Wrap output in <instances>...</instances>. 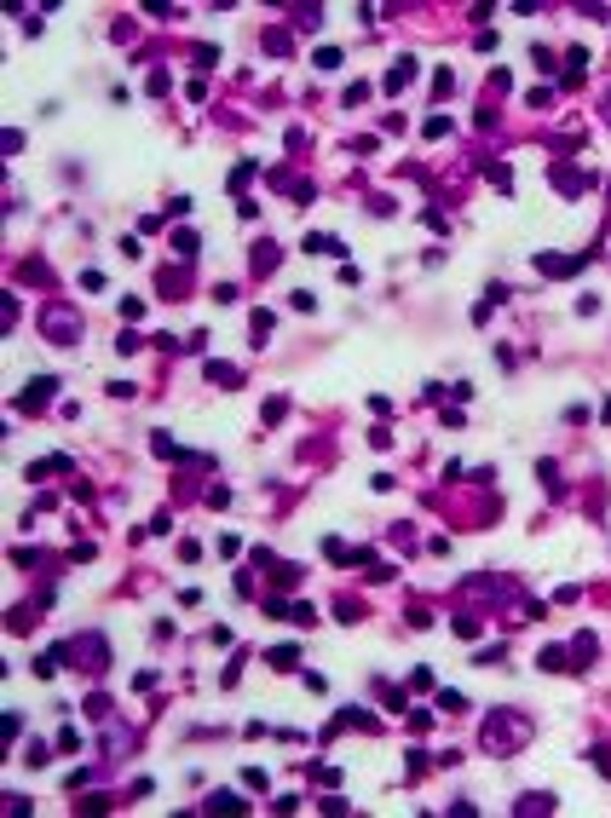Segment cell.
Masks as SVG:
<instances>
[{
  "label": "cell",
  "instance_id": "9c48e42d",
  "mask_svg": "<svg viewBox=\"0 0 611 818\" xmlns=\"http://www.w3.org/2000/svg\"><path fill=\"white\" fill-rule=\"evenodd\" d=\"M277 266V242H254V277H271Z\"/></svg>",
  "mask_w": 611,
  "mask_h": 818
},
{
  "label": "cell",
  "instance_id": "ffe728a7",
  "mask_svg": "<svg viewBox=\"0 0 611 818\" xmlns=\"http://www.w3.org/2000/svg\"><path fill=\"white\" fill-rule=\"evenodd\" d=\"M173 248H179V254H197L202 237H197V231H173Z\"/></svg>",
  "mask_w": 611,
  "mask_h": 818
},
{
  "label": "cell",
  "instance_id": "d6986e66",
  "mask_svg": "<svg viewBox=\"0 0 611 818\" xmlns=\"http://www.w3.org/2000/svg\"><path fill=\"white\" fill-rule=\"evenodd\" d=\"M381 703H387V709H392V715H404V703H410V697H404V692H398V686H381Z\"/></svg>",
  "mask_w": 611,
  "mask_h": 818
},
{
  "label": "cell",
  "instance_id": "6da1fadb",
  "mask_svg": "<svg viewBox=\"0 0 611 818\" xmlns=\"http://www.w3.org/2000/svg\"><path fill=\"white\" fill-rule=\"evenodd\" d=\"M525 732H530V721H525L519 709H496V715H485V749H490V755H508V749H519Z\"/></svg>",
  "mask_w": 611,
  "mask_h": 818
},
{
  "label": "cell",
  "instance_id": "5b68a950",
  "mask_svg": "<svg viewBox=\"0 0 611 818\" xmlns=\"http://www.w3.org/2000/svg\"><path fill=\"white\" fill-rule=\"evenodd\" d=\"M46 335L52 340H81V317L75 312H46Z\"/></svg>",
  "mask_w": 611,
  "mask_h": 818
},
{
  "label": "cell",
  "instance_id": "7c38bea8",
  "mask_svg": "<svg viewBox=\"0 0 611 818\" xmlns=\"http://www.w3.org/2000/svg\"><path fill=\"white\" fill-rule=\"evenodd\" d=\"M513 812H554V795H519Z\"/></svg>",
  "mask_w": 611,
  "mask_h": 818
},
{
  "label": "cell",
  "instance_id": "484cf974",
  "mask_svg": "<svg viewBox=\"0 0 611 818\" xmlns=\"http://www.w3.org/2000/svg\"><path fill=\"white\" fill-rule=\"evenodd\" d=\"M144 92H150V98H162V92H168V70H150V87H144Z\"/></svg>",
  "mask_w": 611,
  "mask_h": 818
},
{
  "label": "cell",
  "instance_id": "8992f818",
  "mask_svg": "<svg viewBox=\"0 0 611 818\" xmlns=\"http://www.w3.org/2000/svg\"><path fill=\"white\" fill-rule=\"evenodd\" d=\"M554 190H559V196H583V190H588V173H577V168L559 161V168H554Z\"/></svg>",
  "mask_w": 611,
  "mask_h": 818
},
{
  "label": "cell",
  "instance_id": "83f0119b",
  "mask_svg": "<svg viewBox=\"0 0 611 818\" xmlns=\"http://www.w3.org/2000/svg\"><path fill=\"white\" fill-rule=\"evenodd\" d=\"M605 259H611V254H605Z\"/></svg>",
  "mask_w": 611,
  "mask_h": 818
},
{
  "label": "cell",
  "instance_id": "e0dca14e",
  "mask_svg": "<svg viewBox=\"0 0 611 818\" xmlns=\"http://www.w3.org/2000/svg\"><path fill=\"white\" fill-rule=\"evenodd\" d=\"M312 63H317V70H334V63H341V46H317Z\"/></svg>",
  "mask_w": 611,
  "mask_h": 818
},
{
  "label": "cell",
  "instance_id": "277c9868",
  "mask_svg": "<svg viewBox=\"0 0 611 818\" xmlns=\"http://www.w3.org/2000/svg\"><path fill=\"white\" fill-rule=\"evenodd\" d=\"M52 392H58V381H52V375H41V381H29V386L18 392V409H29V415H35V409L52 398Z\"/></svg>",
  "mask_w": 611,
  "mask_h": 818
},
{
  "label": "cell",
  "instance_id": "9a60e30c",
  "mask_svg": "<svg viewBox=\"0 0 611 818\" xmlns=\"http://www.w3.org/2000/svg\"><path fill=\"white\" fill-rule=\"evenodd\" d=\"M421 225H427V231H432V237H444V231H450V219L439 214V208H421Z\"/></svg>",
  "mask_w": 611,
  "mask_h": 818
},
{
  "label": "cell",
  "instance_id": "5bb4252c",
  "mask_svg": "<svg viewBox=\"0 0 611 818\" xmlns=\"http://www.w3.org/2000/svg\"><path fill=\"white\" fill-rule=\"evenodd\" d=\"M421 133H427V139H450L456 127H450V116H427V121H421Z\"/></svg>",
  "mask_w": 611,
  "mask_h": 818
},
{
  "label": "cell",
  "instance_id": "2e32d148",
  "mask_svg": "<svg viewBox=\"0 0 611 818\" xmlns=\"http://www.w3.org/2000/svg\"><path fill=\"white\" fill-rule=\"evenodd\" d=\"M583 70H588V52H583V46H571V52H565V81L583 75Z\"/></svg>",
  "mask_w": 611,
  "mask_h": 818
},
{
  "label": "cell",
  "instance_id": "4316f807",
  "mask_svg": "<svg viewBox=\"0 0 611 818\" xmlns=\"http://www.w3.org/2000/svg\"><path fill=\"white\" fill-rule=\"evenodd\" d=\"M600 415H605V421H611V398H605V409H600Z\"/></svg>",
  "mask_w": 611,
  "mask_h": 818
},
{
  "label": "cell",
  "instance_id": "d4e9b609",
  "mask_svg": "<svg viewBox=\"0 0 611 818\" xmlns=\"http://www.w3.org/2000/svg\"><path fill=\"white\" fill-rule=\"evenodd\" d=\"M58 749H63V755H75V749H81V732H70V726H63V732H58Z\"/></svg>",
  "mask_w": 611,
  "mask_h": 818
},
{
  "label": "cell",
  "instance_id": "ba28073f",
  "mask_svg": "<svg viewBox=\"0 0 611 818\" xmlns=\"http://www.w3.org/2000/svg\"><path fill=\"white\" fill-rule=\"evenodd\" d=\"M202 807H208V812H248V801H243V795H231V790H219V795H208Z\"/></svg>",
  "mask_w": 611,
  "mask_h": 818
},
{
  "label": "cell",
  "instance_id": "4fadbf2b",
  "mask_svg": "<svg viewBox=\"0 0 611 818\" xmlns=\"http://www.w3.org/2000/svg\"><path fill=\"white\" fill-rule=\"evenodd\" d=\"M271 668H300V646H277L271 651Z\"/></svg>",
  "mask_w": 611,
  "mask_h": 818
},
{
  "label": "cell",
  "instance_id": "ac0fdd59",
  "mask_svg": "<svg viewBox=\"0 0 611 818\" xmlns=\"http://www.w3.org/2000/svg\"><path fill=\"white\" fill-rule=\"evenodd\" d=\"M410 692H439V680H432V668H415V675H410Z\"/></svg>",
  "mask_w": 611,
  "mask_h": 818
},
{
  "label": "cell",
  "instance_id": "8fae6325",
  "mask_svg": "<svg viewBox=\"0 0 611 818\" xmlns=\"http://www.w3.org/2000/svg\"><path fill=\"white\" fill-rule=\"evenodd\" d=\"M248 179H260V161H237V168H231V179H225V185H231L237 196H243V185H248Z\"/></svg>",
  "mask_w": 611,
  "mask_h": 818
},
{
  "label": "cell",
  "instance_id": "3957f363",
  "mask_svg": "<svg viewBox=\"0 0 611 818\" xmlns=\"http://www.w3.org/2000/svg\"><path fill=\"white\" fill-rule=\"evenodd\" d=\"M323 559H329V565H369V548H352V542H341V536H329V542H323Z\"/></svg>",
  "mask_w": 611,
  "mask_h": 818
},
{
  "label": "cell",
  "instance_id": "603a6c76",
  "mask_svg": "<svg viewBox=\"0 0 611 818\" xmlns=\"http://www.w3.org/2000/svg\"><path fill=\"white\" fill-rule=\"evenodd\" d=\"M260 415H266V421H271V427H277V421H283V415H288V398H266V409H260Z\"/></svg>",
  "mask_w": 611,
  "mask_h": 818
},
{
  "label": "cell",
  "instance_id": "30bf717a",
  "mask_svg": "<svg viewBox=\"0 0 611 818\" xmlns=\"http://www.w3.org/2000/svg\"><path fill=\"white\" fill-rule=\"evenodd\" d=\"M202 375L219 386H243V369H231V363H202Z\"/></svg>",
  "mask_w": 611,
  "mask_h": 818
},
{
  "label": "cell",
  "instance_id": "52a82bcc",
  "mask_svg": "<svg viewBox=\"0 0 611 818\" xmlns=\"http://www.w3.org/2000/svg\"><path fill=\"white\" fill-rule=\"evenodd\" d=\"M415 70H421V63H415V58L404 52V58H398V63H392V75H387V92H404V87H410V81H415Z\"/></svg>",
  "mask_w": 611,
  "mask_h": 818
},
{
  "label": "cell",
  "instance_id": "44dd1931",
  "mask_svg": "<svg viewBox=\"0 0 611 818\" xmlns=\"http://www.w3.org/2000/svg\"><path fill=\"white\" fill-rule=\"evenodd\" d=\"M266 617H294V599H283V594H271V599H266Z\"/></svg>",
  "mask_w": 611,
  "mask_h": 818
},
{
  "label": "cell",
  "instance_id": "7402d4cb",
  "mask_svg": "<svg viewBox=\"0 0 611 818\" xmlns=\"http://www.w3.org/2000/svg\"><path fill=\"white\" fill-rule=\"evenodd\" d=\"M565 663H571L565 646H548V651H542V668H565Z\"/></svg>",
  "mask_w": 611,
  "mask_h": 818
},
{
  "label": "cell",
  "instance_id": "cb8c5ba5",
  "mask_svg": "<svg viewBox=\"0 0 611 818\" xmlns=\"http://www.w3.org/2000/svg\"><path fill=\"white\" fill-rule=\"evenodd\" d=\"M432 92H439V98H450V92H456V75H450V70H439V75H432Z\"/></svg>",
  "mask_w": 611,
  "mask_h": 818
},
{
  "label": "cell",
  "instance_id": "7a4b0ae2",
  "mask_svg": "<svg viewBox=\"0 0 611 818\" xmlns=\"http://www.w3.org/2000/svg\"><path fill=\"white\" fill-rule=\"evenodd\" d=\"M537 271L554 277V283H565V277L583 271V259H577V254H537Z\"/></svg>",
  "mask_w": 611,
  "mask_h": 818
}]
</instances>
